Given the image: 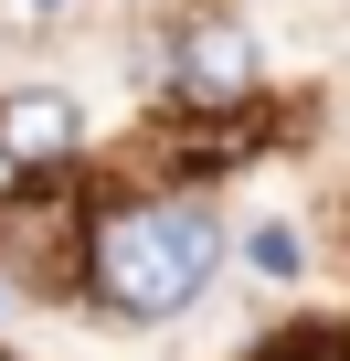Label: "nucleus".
<instances>
[{"mask_svg":"<svg viewBox=\"0 0 350 361\" xmlns=\"http://www.w3.org/2000/svg\"><path fill=\"white\" fill-rule=\"evenodd\" d=\"M213 266H223V224H213L202 202H170V192L106 202L96 234H85V287H96L117 319H181V308L213 287Z\"/></svg>","mask_w":350,"mask_h":361,"instance_id":"f257e3e1","label":"nucleus"},{"mask_svg":"<svg viewBox=\"0 0 350 361\" xmlns=\"http://www.w3.org/2000/svg\"><path fill=\"white\" fill-rule=\"evenodd\" d=\"M159 75H170V96H181L192 117H234V106H255V85H265V43L223 11V0H202V11L170 22Z\"/></svg>","mask_w":350,"mask_h":361,"instance_id":"f03ea898","label":"nucleus"},{"mask_svg":"<svg viewBox=\"0 0 350 361\" xmlns=\"http://www.w3.org/2000/svg\"><path fill=\"white\" fill-rule=\"evenodd\" d=\"M255 266H276V276H287V266H297V234H287V224H265V234H255Z\"/></svg>","mask_w":350,"mask_h":361,"instance_id":"20e7f679","label":"nucleus"},{"mask_svg":"<svg viewBox=\"0 0 350 361\" xmlns=\"http://www.w3.org/2000/svg\"><path fill=\"white\" fill-rule=\"evenodd\" d=\"M276 361H350V340H287Z\"/></svg>","mask_w":350,"mask_h":361,"instance_id":"39448f33","label":"nucleus"},{"mask_svg":"<svg viewBox=\"0 0 350 361\" xmlns=\"http://www.w3.org/2000/svg\"><path fill=\"white\" fill-rule=\"evenodd\" d=\"M0 149H11V170H64L85 149V106L64 85H11L0 96Z\"/></svg>","mask_w":350,"mask_h":361,"instance_id":"7ed1b4c3","label":"nucleus"},{"mask_svg":"<svg viewBox=\"0 0 350 361\" xmlns=\"http://www.w3.org/2000/svg\"><path fill=\"white\" fill-rule=\"evenodd\" d=\"M32 11H64V0H32Z\"/></svg>","mask_w":350,"mask_h":361,"instance_id":"0eeeda50","label":"nucleus"},{"mask_svg":"<svg viewBox=\"0 0 350 361\" xmlns=\"http://www.w3.org/2000/svg\"><path fill=\"white\" fill-rule=\"evenodd\" d=\"M11 180H22V170H11V149H0V192H11Z\"/></svg>","mask_w":350,"mask_h":361,"instance_id":"423d86ee","label":"nucleus"}]
</instances>
